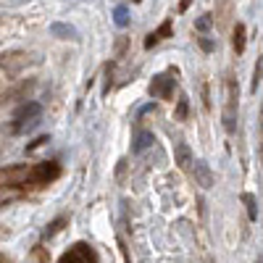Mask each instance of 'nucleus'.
Returning a JSON list of instances; mask_svg holds the SVG:
<instances>
[{"instance_id": "nucleus-13", "label": "nucleus", "mask_w": 263, "mask_h": 263, "mask_svg": "<svg viewBox=\"0 0 263 263\" xmlns=\"http://www.w3.org/2000/svg\"><path fill=\"white\" fill-rule=\"evenodd\" d=\"M211 24H213V18H211V13H205V16H200V18L195 21V29H197V32H205Z\"/></svg>"}, {"instance_id": "nucleus-9", "label": "nucleus", "mask_w": 263, "mask_h": 263, "mask_svg": "<svg viewBox=\"0 0 263 263\" xmlns=\"http://www.w3.org/2000/svg\"><path fill=\"white\" fill-rule=\"evenodd\" d=\"M195 163V168H197V174H200V182H203V187H211V171H208V166L203 163V161H192Z\"/></svg>"}, {"instance_id": "nucleus-11", "label": "nucleus", "mask_w": 263, "mask_h": 263, "mask_svg": "<svg viewBox=\"0 0 263 263\" xmlns=\"http://www.w3.org/2000/svg\"><path fill=\"white\" fill-rule=\"evenodd\" d=\"M114 21L119 27H126L129 24V16H126V6H119L116 11H114Z\"/></svg>"}, {"instance_id": "nucleus-5", "label": "nucleus", "mask_w": 263, "mask_h": 263, "mask_svg": "<svg viewBox=\"0 0 263 263\" xmlns=\"http://www.w3.org/2000/svg\"><path fill=\"white\" fill-rule=\"evenodd\" d=\"M174 153H177V163H179V168H182V171H190V163H192V153H190V147H187L184 142H179Z\"/></svg>"}, {"instance_id": "nucleus-6", "label": "nucleus", "mask_w": 263, "mask_h": 263, "mask_svg": "<svg viewBox=\"0 0 263 263\" xmlns=\"http://www.w3.org/2000/svg\"><path fill=\"white\" fill-rule=\"evenodd\" d=\"M245 24H239V21H237V24H234V32H232V45H234V50L237 53H242L245 50Z\"/></svg>"}, {"instance_id": "nucleus-12", "label": "nucleus", "mask_w": 263, "mask_h": 263, "mask_svg": "<svg viewBox=\"0 0 263 263\" xmlns=\"http://www.w3.org/2000/svg\"><path fill=\"white\" fill-rule=\"evenodd\" d=\"M187 108H190V103H187V98L182 95V98H179V103H177V119H179V121H184V119H187Z\"/></svg>"}, {"instance_id": "nucleus-14", "label": "nucleus", "mask_w": 263, "mask_h": 263, "mask_svg": "<svg viewBox=\"0 0 263 263\" xmlns=\"http://www.w3.org/2000/svg\"><path fill=\"white\" fill-rule=\"evenodd\" d=\"M242 200H245V205H248V213H250V218L255 221V218H258V211H255V197H253V195H245Z\"/></svg>"}, {"instance_id": "nucleus-1", "label": "nucleus", "mask_w": 263, "mask_h": 263, "mask_svg": "<svg viewBox=\"0 0 263 263\" xmlns=\"http://www.w3.org/2000/svg\"><path fill=\"white\" fill-rule=\"evenodd\" d=\"M58 263H98V253L87 245V242H77L74 248H69Z\"/></svg>"}, {"instance_id": "nucleus-7", "label": "nucleus", "mask_w": 263, "mask_h": 263, "mask_svg": "<svg viewBox=\"0 0 263 263\" xmlns=\"http://www.w3.org/2000/svg\"><path fill=\"white\" fill-rule=\"evenodd\" d=\"M50 32H53L55 37H61V40H77V29L69 27V24H53Z\"/></svg>"}, {"instance_id": "nucleus-8", "label": "nucleus", "mask_w": 263, "mask_h": 263, "mask_svg": "<svg viewBox=\"0 0 263 263\" xmlns=\"http://www.w3.org/2000/svg\"><path fill=\"white\" fill-rule=\"evenodd\" d=\"M153 142H156V137L150 135V132H140L137 140H135V153H142L145 147H150Z\"/></svg>"}, {"instance_id": "nucleus-17", "label": "nucleus", "mask_w": 263, "mask_h": 263, "mask_svg": "<svg viewBox=\"0 0 263 263\" xmlns=\"http://www.w3.org/2000/svg\"><path fill=\"white\" fill-rule=\"evenodd\" d=\"M200 48H203V50H213V42L205 40V37H200Z\"/></svg>"}, {"instance_id": "nucleus-18", "label": "nucleus", "mask_w": 263, "mask_h": 263, "mask_svg": "<svg viewBox=\"0 0 263 263\" xmlns=\"http://www.w3.org/2000/svg\"><path fill=\"white\" fill-rule=\"evenodd\" d=\"M156 42H158L156 37H153V34H147V40H145V50H150L153 45H156Z\"/></svg>"}, {"instance_id": "nucleus-4", "label": "nucleus", "mask_w": 263, "mask_h": 263, "mask_svg": "<svg viewBox=\"0 0 263 263\" xmlns=\"http://www.w3.org/2000/svg\"><path fill=\"white\" fill-rule=\"evenodd\" d=\"M174 87H177V79H168V77H156L150 82V95L153 98H163V100H168L171 95H174Z\"/></svg>"}, {"instance_id": "nucleus-2", "label": "nucleus", "mask_w": 263, "mask_h": 263, "mask_svg": "<svg viewBox=\"0 0 263 263\" xmlns=\"http://www.w3.org/2000/svg\"><path fill=\"white\" fill-rule=\"evenodd\" d=\"M40 114H42V105H40V103L21 105L18 111H16V116H13V132H21V129L32 126V124L40 119Z\"/></svg>"}, {"instance_id": "nucleus-16", "label": "nucleus", "mask_w": 263, "mask_h": 263, "mask_svg": "<svg viewBox=\"0 0 263 263\" xmlns=\"http://www.w3.org/2000/svg\"><path fill=\"white\" fill-rule=\"evenodd\" d=\"M61 224H63V218H58V221H53V224H50V232H45V237H53V234H55V232L61 229Z\"/></svg>"}, {"instance_id": "nucleus-3", "label": "nucleus", "mask_w": 263, "mask_h": 263, "mask_svg": "<svg viewBox=\"0 0 263 263\" xmlns=\"http://www.w3.org/2000/svg\"><path fill=\"white\" fill-rule=\"evenodd\" d=\"M58 177H61V166H58L55 161L40 163V166H34V168L29 171V182H34V184H50V182H55Z\"/></svg>"}, {"instance_id": "nucleus-15", "label": "nucleus", "mask_w": 263, "mask_h": 263, "mask_svg": "<svg viewBox=\"0 0 263 263\" xmlns=\"http://www.w3.org/2000/svg\"><path fill=\"white\" fill-rule=\"evenodd\" d=\"M258 84H260V58L255 63V74H253V90H258Z\"/></svg>"}, {"instance_id": "nucleus-10", "label": "nucleus", "mask_w": 263, "mask_h": 263, "mask_svg": "<svg viewBox=\"0 0 263 263\" xmlns=\"http://www.w3.org/2000/svg\"><path fill=\"white\" fill-rule=\"evenodd\" d=\"M171 32H174V24H171V18H168V21H163L156 32H153V37H156V40H166V37H171Z\"/></svg>"}]
</instances>
